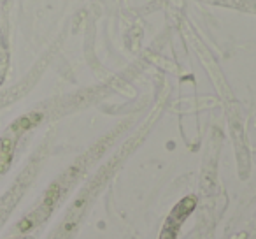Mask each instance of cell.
<instances>
[{
  "label": "cell",
  "instance_id": "1",
  "mask_svg": "<svg viewBox=\"0 0 256 239\" xmlns=\"http://www.w3.org/2000/svg\"><path fill=\"white\" fill-rule=\"evenodd\" d=\"M42 116L39 115V113H35V115H28V116H23V118H19L14 121V125L11 127V129L14 130V132H23V130H28L32 129L33 125L41 120Z\"/></svg>",
  "mask_w": 256,
  "mask_h": 239
},
{
  "label": "cell",
  "instance_id": "2",
  "mask_svg": "<svg viewBox=\"0 0 256 239\" xmlns=\"http://www.w3.org/2000/svg\"><path fill=\"white\" fill-rule=\"evenodd\" d=\"M60 195H62V187H60V183L51 185V188L46 192V197H44V204H42V207L48 209V211H51V207L58 203Z\"/></svg>",
  "mask_w": 256,
  "mask_h": 239
},
{
  "label": "cell",
  "instance_id": "3",
  "mask_svg": "<svg viewBox=\"0 0 256 239\" xmlns=\"http://www.w3.org/2000/svg\"><path fill=\"white\" fill-rule=\"evenodd\" d=\"M39 213H32V215H28V216H25L23 220L19 222L18 223V230L19 232H28L30 229H33V227L39 223Z\"/></svg>",
  "mask_w": 256,
  "mask_h": 239
},
{
  "label": "cell",
  "instance_id": "4",
  "mask_svg": "<svg viewBox=\"0 0 256 239\" xmlns=\"http://www.w3.org/2000/svg\"><path fill=\"white\" fill-rule=\"evenodd\" d=\"M78 220H79V218H74V220H72V218H69V220L65 222V223H64V232H65V234H70V232H72V230L78 227Z\"/></svg>",
  "mask_w": 256,
  "mask_h": 239
},
{
  "label": "cell",
  "instance_id": "5",
  "mask_svg": "<svg viewBox=\"0 0 256 239\" xmlns=\"http://www.w3.org/2000/svg\"><path fill=\"white\" fill-rule=\"evenodd\" d=\"M84 203H86V197H81V199H78V201H76V203H74V211H76V209H81L82 206H84Z\"/></svg>",
  "mask_w": 256,
  "mask_h": 239
}]
</instances>
